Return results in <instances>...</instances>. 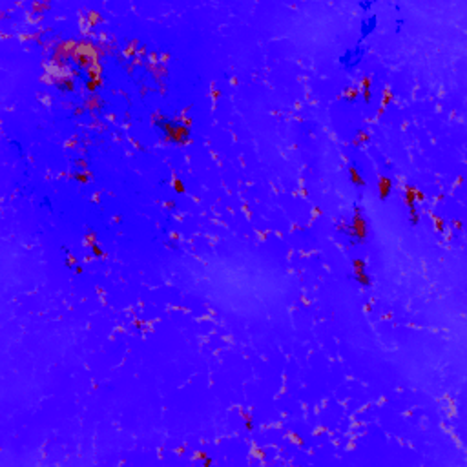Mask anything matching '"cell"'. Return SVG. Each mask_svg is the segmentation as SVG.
I'll list each match as a JSON object with an SVG mask.
<instances>
[{
  "mask_svg": "<svg viewBox=\"0 0 467 467\" xmlns=\"http://www.w3.org/2000/svg\"><path fill=\"white\" fill-rule=\"evenodd\" d=\"M363 57H365V48H363L362 44H358L354 48L347 49V51L338 59V62L343 70L351 72V70H354L356 66H360V62L363 61Z\"/></svg>",
  "mask_w": 467,
  "mask_h": 467,
  "instance_id": "6da1fadb",
  "label": "cell"
},
{
  "mask_svg": "<svg viewBox=\"0 0 467 467\" xmlns=\"http://www.w3.org/2000/svg\"><path fill=\"white\" fill-rule=\"evenodd\" d=\"M378 26V17L376 15H367L365 19H362V24H360V35H362V40L367 38L369 35L376 29Z\"/></svg>",
  "mask_w": 467,
  "mask_h": 467,
  "instance_id": "7a4b0ae2",
  "label": "cell"
},
{
  "mask_svg": "<svg viewBox=\"0 0 467 467\" xmlns=\"http://www.w3.org/2000/svg\"><path fill=\"white\" fill-rule=\"evenodd\" d=\"M372 6H374V4H372V2H362V4H360V8H362V10H365V11H367V10H371Z\"/></svg>",
  "mask_w": 467,
  "mask_h": 467,
  "instance_id": "3957f363",
  "label": "cell"
}]
</instances>
